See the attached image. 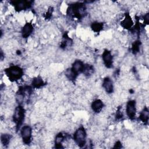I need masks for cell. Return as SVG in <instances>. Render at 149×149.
Instances as JSON below:
<instances>
[{"label":"cell","mask_w":149,"mask_h":149,"mask_svg":"<svg viewBox=\"0 0 149 149\" xmlns=\"http://www.w3.org/2000/svg\"><path fill=\"white\" fill-rule=\"evenodd\" d=\"M148 118H149L148 110L147 108H144L140 114L139 119L143 123H147L148 120Z\"/></svg>","instance_id":"4fadbf2b"},{"label":"cell","mask_w":149,"mask_h":149,"mask_svg":"<svg viewBox=\"0 0 149 149\" xmlns=\"http://www.w3.org/2000/svg\"><path fill=\"white\" fill-rule=\"evenodd\" d=\"M102 87L105 91L108 94L112 93L113 91L112 81L108 77H106L102 81Z\"/></svg>","instance_id":"52a82bcc"},{"label":"cell","mask_w":149,"mask_h":149,"mask_svg":"<svg viewBox=\"0 0 149 149\" xmlns=\"http://www.w3.org/2000/svg\"><path fill=\"white\" fill-rule=\"evenodd\" d=\"M31 84H32V86L34 88H40L41 87L44 86V82L42 79L41 77L38 76V77H35L33 79L32 82H31Z\"/></svg>","instance_id":"7c38bea8"},{"label":"cell","mask_w":149,"mask_h":149,"mask_svg":"<svg viewBox=\"0 0 149 149\" xmlns=\"http://www.w3.org/2000/svg\"><path fill=\"white\" fill-rule=\"evenodd\" d=\"M91 28L95 32H99L103 29V24L102 23L95 22L92 24Z\"/></svg>","instance_id":"2e32d148"},{"label":"cell","mask_w":149,"mask_h":149,"mask_svg":"<svg viewBox=\"0 0 149 149\" xmlns=\"http://www.w3.org/2000/svg\"><path fill=\"white\" fill-rule=\"evenodd\" d=\"M102 60L104 65L108 68H110L112 66L113 58L111 51L108 50H105L102 54Z\"/></svg>","instance_id":"8992f818"},{"label":"cell","mask_w":149,"mask_h":149,"mask_svg":"<svg viewBox=\"0 0 149 149\" xmlns=\"http://www.w3.org/2000/svg\"><path fill=\"white\" fill-rule=\"evenodd\" d=\"M33 30L32 24L30 23H27L22 29V35L23 38H26L30 36Z\"/></svg>","instance_id":"9c48e42d"},{"label":"cell","mask_w":149,"mask_h":149,"mask_svg":"<svg viewBox=\"0 0 149 149\" xmlns=\"http://www.w3.org/2000/svg\"><path fill=\"white\" fill-rule=\"evenodd\" d=\"M121 25L123 27L126 29H128L132 27L133 25V21L131 19V17L128 13L125 15L124 19L121 22Z\"/></svg>","instance_id":"8fae6325"},{"label":"cell","mask_w":149,"mask_h":149,"mask_svg":"<svg viewBox=\"0 0 149 149\" xmlns=\"http://www.w3.org/2000/svg\"><path fill=\"white\" fill-rule=\"evenodd\" d=\"M104 104L102 101L100 99L95 100L91 104V108L94 112L99 113L103 108Z\"/></svg>","instance_id":"30bf717a"},{"label":"cell","mask_w":149,"mask_h":149,"mask_svg":"<svg viewBox=\"0 0 149 149\" xmlns=\"http://www.w3.org/2000/svg\"><path fill=\"white\" fill-rule=\"evenodd\" d=\"M126 112L127 116L130 119H134L136 112V106L135 101L130 100L127 103L126 107Z\"/></svg>","instance_id":"5b68a950"},{"label":"cell","mask_w":149,"mask_h":149,"mask_svg":"<svg viewBox=\"0 0 149 149\" xmlns=\"http://www.w3.org/2000/svg\"><path fill=\"white\" fill-rule=\"evenodd\" d=\"M84 68V63L81 61L76 60L73 63V65L71 69L76 74L78 75L79 73H83Z\"/></svg>","instance_id":"ba28073f"},{"label":"cell","mask_w":149,"mask_h":149,"mask_svg":"<svg viewBox=\"0 0 149 149\" xmlns=\"http://www.w3.org/2000/svg\"><path fill=\"white\" fill-rule=\"evenodd\" d=\"M24 117V110L22 106H17L14 111L13 115V121L16 123L17 129H19Z\"/></svg>","instance_id":"3957f363"},{"label":"cell","mask_w":149,"mask_h":149,"mask_svg":"<svg viewBox=\"0 0 149 149\" xmlns=\"http://www.w3.org/2000/svg\"><path fill=\"white\" fill-rule=\"evenodd\" d=\"M73 139L77 145L82 147L86 143V132L83 127H79L74 133Z\"/></svg>","instance_id":"7a4b0ae2"},{"label":"cell","mask_w":149,"mask_h":149,"mask_svg":"<svg viewBox=\"0 0 149 149\" xmlns=\"http://www.w3.org/2000/svg\"><path fill=\"white\" fill-rule=\"evenodd\" d=\"M5 73L9 79L12 81L20 79L23 75L22 69L17 66H13L5 69Z\"/></svg>","instance_id":"6da1fadb"},{"label":"cell","mask_w":149,"mask_h":149,"mask_svg":"<svg viewBox=\"0 0 149 149\" xmlns=\"http://www.w3.org/2000/svg\"><path fill=\"white\" fill-rule=\"evenodd\" d=\"M65 136L62 133H59L55 137V143L56 147H62V142L64 141Z\"/></svg>","instance_id":"5bb4252c"},{"label":"cell","mask_w":149,"mask_h":149,"mask_svg":"<svg viewBox=\"0 0 149 149\" xmlns=\"http://www.w3.org/2000/svg\"><path fill=\"white\" fill-rule=\"evenodd\" d=\"M140 46V42H139V41H137L134 42V44L132 45V50L134 54L139 51Z\"/></svg>","instance_id":"e0dca14e"},{"label":"cell","mask_w":149,"mask_h":149,"mask_svg":"<svg viewBox=\"0 0 149 149\" xmlns=\"http://www.w3.org/2000/svg\"><path fill=\"white\" fill-rule=\"evenodd\" d=\"M20 134L23 142L25 144H29L31 141L32 130L30 126L26 125L22 127L20 130Z\"/></svg>","instance_id":"277c9868"},{"label":"cell","mask_w":149,"mask_h":149,"mask_svg":"<svg viewBox=\"0 0 149 149\" xmlns=\"http://www.w3.org/2000/svg\"><path fill=\"white\" fill-rule=\"evenodd\" d=\"M12 139V136L8 134H3L1 135V143L4 146H7Z\"/></svg>","instance_id":"9a60e30c"}]
</instances>
